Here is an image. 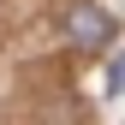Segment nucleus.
<instances>
[{
    "mask_svg": "<svg viewBox=\"0 0 125 125\" xmlns=\"http://www.w3.org/2000/svg\"><path fill=\"white\" fill-rule=\"evenodd\" d=\"M66 36L77 42V48H107V36H113V18H107V12H95V6H77L72 18H66Z\"/></svg>",
    "mask_w": 125,
    "mask_h": 125,
    "instance_id": "f257e3e1",
    "label": "nucleus"
}]
</instances>
